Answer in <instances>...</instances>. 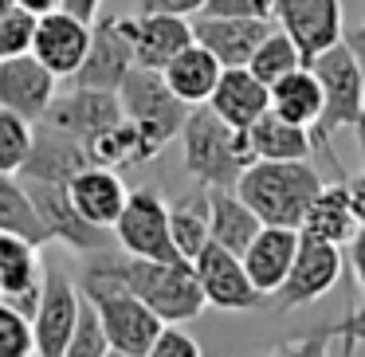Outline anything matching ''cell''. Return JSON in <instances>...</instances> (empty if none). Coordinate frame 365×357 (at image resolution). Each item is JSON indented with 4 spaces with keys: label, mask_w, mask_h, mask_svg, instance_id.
I'll list each match as a JSON object with an SVG mask.
<instances>
[{
    "label": "cell",
    "mask_w": 365,
    "mask_h": 357,
    "mask_svg": "<svg viewBox=\"0 0 365 357\" xmlns=\"http://www.w3.org/2000/svg\"><path fill=\"white\" fill-rule=\"evenodd\" d=\"M322 173L310 165V157L302 161H252L244 169V177L236 181V192L255 208L263 224H287L299 228L307 205L314 200V192L322 189Z\"/></svg>",
    "instance_id": "2"
},
{
    "label": "cell",
    "mask_w": 365,
    "mask_h": 357,
    "mask_svg": "<svg viewBox=\"0 0 365 357\" xmlns=\"http://www.w3.org/2000/svg\"><path fill=\"white\" fill-rule=\"evenodd\" d=\"M95 165L87 142L63 134V130H51L43 122H36L32 130V150H28L24 165H20V177H32V181H59L67 185L79 169Z\"/></svg>",
    "instance_id": "19"
},
{
    "label": "cell",
    "mask_w": 365,
    "mask_h": 357,
    "mask_svg": "<svg viewBox=\"0 0 365 357\" xmlns=\"http://www.w3.org/2000/svg\"><path fill=\"white\" fill-rule=\"evenodd\" d=\"M161 75H165L169 90H173L181 103L200 106V103H208V98H212L216 83H220V75H224V63L205 48V43L192 40L189 48L177 51V56L161 67Z\"/></svg>",
    "instance_id": "24"
},
{
    "label": "cell",
    "mask_w": 365,
    "mask_h": 357,
    "mask_svg": "<svg viewBox=\"0 0 365 357\" xmlns=\"http://www.w3.org/2000/svg\"><path fill=\"white\" fill-rule=\"evenodd\" d=\"M28 189V197H32L36 212H40V224L48 228V236L56 239V244H67L71 252L87 255V252H103V247H110V232L98 228V224H91L87 216L75 208L71 192H67V185L59 181H32V177H20Z\"/></svg>",
    "instance_id": "7"
},
{
    "label": "cell",
    "mask_w": 365,
    "mask_h": 357,
    "mask_svg": "<svg viewBox=\"0 0 365 357\" xmlns=\"http://www.w3.org/2000/svg\"><path fill=\"white\" fill-rule=\"evenodd\" d=\"M134 43H130L122 16H106L98 12L91 24V48L83 56L79 71L71 75L75 87H95V90H118L126 75L134 71Z\"/></svg>",
    "instance_id": "10"
},
{
    "label": "cell",
    "mask_w": 365,
    "mask_h": 357,
    "mask_svg": "<svg viewBox=\"0 0 365 357\" xmlns=\"http://www.w3.org/2000/svg\"><path fill=\"white\" fill-rule=\"evenodd\" d=\"M310 67H314L318 83H322V114L310 126V142H314V153H330V165H338V157H334V134L338 130H354V122L361 118L365 71H361V59L354 56V48L346 40L318 51L310 59Z\"/></svg>",
    "instance_id": "3"
},
{
    "label": "cell",
    "mask_w": 365,
    "mask_h": 357,
    "mask_svg": "<svg viewBox=\"0 0 365 357\" xmlns=\"http://www.w3.org/2000/svg\"><path fill=\"white\" fill-rule=\"evenodd\" d=\"M122 98L118 90H95V87H75L71 95L51 98V106L43 110V126L63 130V134L79 138V142H91L103 130H110L114 122H122Z\"/></svg>",
    "instance_id": "13"
},
{
    "label": "cell",
    "mask_w": 365,
    "mask_h": 357,
    "mask_svg": "<svg viewBox=\"0 0 365 357\" xmlns=\"http://www.w3.org/2000/svg\"><path fill=\"white\" fill-rule=\"evenodd\" d=\"M63 9L95 24V16H98V12H103V0H63Z\"/></svg>",
    "instance_id": "41"
},
{
    "label": "cell",
    "mask_w": 365,
    "mask_h": 357,
    "mask_svg": "<svg viewBox=\"0 0 365 357\" xmlns=\"http://www.w3.org/2000/svg\"><path fill=\"white\" fill-rule=\"evenodd\" d=\"M275 20L294 43H299L302 59H314L330 43L346 40V24H341V0H275Z\"/></svg>",
    "instance_id": "15"
},
{
    "label": "cell",
    "mask_w": 365,
    "mask_h": 357,
    "mask_svg": "<svg viewBox=\"0 0 365 357\" xmlns=\"http://www.w3.org/2000/svg\"><path fill=\"white\" fill-rule=\"evenodd\" d=\"M67 192H71L75 208H79L91 224H98V228H114V220H118V212L126 208V197H130L126 181H122L118 169H110V165L79 169V173L67 181Z\"/></svg>",
    "instance_id": "23"
},
{
    "label": "cell",
    "mask_w": 365,
    "mask_h": 357,
    "mask_svg": "<svg viewBox=\"0 0 365 357\" xmlns=\"http://www.w3.org/2000/svg\"><path fill=\"white\" fill-rule=\"evenodd\" d=\"M346 43L354 48V56L361 59V67H365V24H357L354 32H346Z\"/></svg>",
    "instance_id": "43"
},
{
    "label": "cell",
    "mask_w": 365,
    "mask_h": 357,
    "mask_svg": "<svg viewBox=\"0 0 365 357\" xmlns=\"http://www.w3.org/2000/svg\"><path fill=\"white\" fill-rule=\"evenodd\" d=\"M56 75L32 56V51H20V56H0V106H9L12 114L36 122L43 118V110L56 98Z\"/></svg>",
    "instance_id": "16"
},
{
    "label": "cell",
    "mask_w": 365,
    "mask_h": 357,
    "mask_svg": "<svg viewBox=\"0 0 365 357\" xmlns=\"http://www.w3.org/2000/svg\"><path fill=\"white\" fill-rule=\"evenodd\" d=\"M32 36H36V16L28 9H9L0 16V56H20L32 51Z\"/></svg>",
    "instance_id": "35"
},
{
    "label": "cell",
    "mask_w": 365,
    "mask_h": 357,
    "mask_svg": "<svg viewBox=\"0 0 365 357\" xmlns=\"http://www.w3.org/2000/svg\"><path fill=\"white\" fill-rule=\"evenodd\" d=\"M106 353H110V341H106L98 306L83 294V306H79V318H75V330H71L63 357H106Z\"/></svg>",
    "instance_id": "33"
},
{
    "label": "cell",
    "mask_w": 365,
    "mask_h": 357,
    "mask_svg": "<svg viewBox=\"0 0 365 357\" xmlns=\"http://www.w3.org/2000/svg\"><path fill=\"white\" fill-rule=\"evenodd\" d=\"M169 232H173V247L181 259H197L205 244L212 239V220H208V189L185 197L181 205L169 208Z\"/></svg>",
    "instance_id": "29"
},
{
    "label": "cell",
    "mask_w": 365,
    "mask_h": 357,
    "mask_svg": "<svg viewBox=\"0 0 365 357\" xmlns=\"http://www.w3.org/2000/svg\"><path fill=\"white\" fill-rule=\"evenodd\" d=\"M307 59H302V51H299V43L291 40V36L283 32V28H271L267 32V40L255 48V56H252V71L259 75L263 83H275V79H283V75H291L294 67H302Z\"/></svg>",
    "instance_id": "31"
},
{
    "label": "cell",
    "mask_w": 365,
    "mask_h": 357,
    "mask_svg": "<svg viewBox=\"0 0 365 357\" xmlns=\"http://www.w3.org/2000/svg\"><path fill=\"white\" fill-rule=\"evenodd\" d=\"M349 267H354L357 291L365 294V228H357V236L349 239Z\"/></svg>",
    "instance_id": "39"
},
{
    "label": "cell",
    "mask_w": 365,
    "mask_h": 357,
    "mask_svg": "<svg viewBox=\"0 0 365 357\" xmlns=\"http://www.w3.org/2000/svg\"><path fill=\"white\" fill-rule=\"evenodd\" d=\"M192 271H197V283L200 291H205V302L216 310H255L267 302V294L259 291V286L252 283V275H247L244 267V255L228 252L224 244H216V239H208L205 252L192 259Z\"/></svg>",
    "instance_id": "9"
},
{
    "label": "cell",
    "mask_w": 365,
    "mask_h": 357,
    "mask_svg": "<svg viewBox=\"0 0 365 357\" xmlns=\"http://www.w3.org/2000/svg\"><path fill=\"white\" fill-rule=\"evenodd\" d=\"M150 357H200V341L181 322H165L150 346Z\"/></svg>",
    "instance_id": "36"
},
{
    "label": "cell",
    "mask_w": 365,
    "mask_h": 357,
    "mask_svg": "<svg viewBox=\"0 0 365 357\" xmlns=\"http://www.w3.org/2000/svg\"><path fill=\"white\" fill-rule=\"evenodd\" d=\"M9 9H16V0H0V16H4Z\"/></svg>",
    "instance_id": "45"
},
{
    "label": "cell",
    "mask_w": 365,
    "mask_h": 357,
    "mask_svg": "<svg viewBox=\"0 0 365 357\" xmlns=\"http://www.w3.org/2000/svg\"><path fill=\"white\" fill-rule=\"evenodd\" d=\"M208 106H212L228 126L247 130L255 118H263V114L271 110V87L252 71V67H224Z\"/></svg>",
    "instance_id": "21"
},
{
    "label": "cell",
    "mask_w": 365,
    "mask_h": 357,
    "mask_svg": "<svg viewBox=\"0 0 365 357\" xmlns=\"http://www.w3.org/2000/svg\"><path fill=\"white\" fill-rule=\"evenodd\" d=\"M122 28L134 43V63L153 71H161L177 51L192 43V20L177 12H134V16H122Z\"/></svg>",
    "instance_id": "17"
},
{
    "label": "cell",
    "mask_w": 365,
    "mask_h": 357,
    "mask_svg": "<svg viewBox=\"0 0 365 357\" xmlns=\"http://www.w3.org/2000/svg\"><path fill=\"white\" fill-rule=\"evenodd\" d=\"M346 185H349V197H354V212H357V220H361V228H365V169L357 177H346Z\"/></svg>",
    "instance_id": "40"
},
{
    "label": "cell",
    "mask_w": 365,
    "mask_h": 357,
    "mask_svg": "<svg viewBox=\"0 0 365 357\" xmlns=\"http://www.w3.org/2000/svg\"><path fill=\"white\" fill-rule=\"evenodd\" d=\"M361 220L354 212V197H349V185L341 177L338 185H322L314 192V200L307 205L302 212V224L299 232L310 239H326V244H338V247H349V239L357 236Z\"/></svg>",
    "instance_id": "22"
},
{
    "label": "cell",
    "mask_w": 365,
    "mask_h": 357,
    "mask_svg": "<svg viewBox=\"0 0 365 357\" xmlns=\"http://www.w3.org/2000/svg\"><path fill=\"white\" fill-rule=\"evenodd\" d=\"M271 110L283 114V118L299 122V126H314L318 114H322V83H318L314 67L302 63L291 75L271 83Z\"/></svg>",
    "instance_id": "27"
},
{
    "label": "cell",
    "mask_w": 365,
    "mask_h": 357,
    "mask_svg": "<svg viewBox=\"0 0 365 357\" xmlns=\"http://www.w3.org/2000/svg\"><path fill=\"white\" fill-rule=\"evenodd\" d=\"M208 16H252V20H275V0H205Z\"/></svg>",
    "instance_id": "37"
},
{
    "label": "cell",
    "mask_w": 365,
    "mask_h": 357,
    "mask_svg": "<svg viewBox=\"0 0 365 357\" xmlns=\"http://www.w3.org/2000/svg\"><path fill=\"white\" fill-rule=\"evenodd\" d=\"M20 9H28L32 16H43V12H56V9H63V0H16Z\"/></svg>",
    "instance_id": "42"
},
{
    "label": "cell",
    "mask_w": 365,
    "mask_h": 357,
    "mask_svg": "<svg viewBox=\"0 0 365 357\" xmlns=\"http://www.w3.org/2000/svg\"><path fill=\"white\" fill-rule=\"evenodd\" d=\"M354 134H357V153H361V165H365V106H361V118L354 122Z\"/></svg>",
    "instance_id": "44"
},
{
    "label": "cell",
    "mask_w": 365,
    "mask_h": 357,
    "mask_svg": "<svg viewBox=\"0 0 365 357\" xmlns=\"http://www.w3.org/2000/svg\"><path fill=\"white\" fill-rule=\"evenodd\" d=\"M83 306V291L67 271L48 267L43 271V291H40V306L32 314V338H36V353L40 357H63L67 341H71L75 318Z\"/></svg>",
    "instance_id": "11"
},
{
    "label": "cell",
    "mask_w": 365,
    "mask_h": 357,
    "mask_svg": "<svg viewBox=\"0 0 365 357\" xmlns=\"http://www.w3.org/2000/svg\"><path fill=\"white\" fill-rule=\"evenodd\" d=\"M294 252H299V228H287V224H263L255 232V239L244 247L247 275L267 299H275V291L283 286L287 271L294 263Z\"/></svg>",
    "instance_id": "20"
},
{
    "label": "cell",
    "mask_w": 365,
    "mask_h": 357,
    "mask_svg": "<svg viewBox=\"0 0 365 357\" xmlns=\"http://www.w3.org/2000/svg\"><path fill=\"white\" fill-rule=\"evenodd\" d=\"M357 346H365V306L361 310H346L338 322L330 326H314V330L299 333V338L275 346V353H354Z\"/></svg>",
    "instance_id": "28"
},
{
    "label": "cell",
    "mask_w": 365,
    "mask_h": 357,
    "mask_svg": "<svg viewBox=\"0 0 365 357\" xmlns=\"http://www.w3.org/2000/svg\"><path fill=\"white\" fill-rule=\"evenodd\" d=\"M118 98H122V110L126 118L150 138L153 150H165L173 138H181V126L189 118V103L169 90L165 75L153 71V67H134L126 75V83L118 87Z\"/></svg>",
    "instance_id": "4"
},
{
    "label": "cell",
    "mask_w": 365,
    "mask_h": 357,
    "mask_svg": "<svg viewBox=\"0 0 365 357\" xmlns=\"http://www.w3.org/2000/svg\"><path fill=\"white\" fill-rule=\"evenodd\" d=\"M341 263H346V255H341L338 244L310 239L299 232V252H294V263H291V271H287L283 286L275 291V310L287 314V310L318 302L341 279Z\"/></svg>",
    "instance_id": "8"
},
{
    "label": "cell",
    "mask_w": 365,
    "mask_h": 357,
    "mask_svg": "<svg viewBox=\"0 0 365 357\" xmlns=\"http://www.w3.org/2000/svg\"><path fill=\"white\" fill-rule=\"evenodd\" d=\"M271 20H252V16H208L197 12L192 20V40L205 43L224 67H247L263 40L271 32Z\"/></svg>",
    "instance_id": "18"
},
{
    "label": "cell",
    "mask_w": 365,
    "mask_h": 357,
    "mask_svg": "<svg viewBox=\"0 0 365 357\" xmlns=\"http://www.w3.org/2000/svg\"><path fill=\"white\" fill-rule=\"evenodd\" d=\"M247 142H252L255 161H302L314 157V142H310V130L299 122L283 118V114L267 110L263 118H255L247 126Z\"/></svg>",
    "instance_id": "25"
},
{
    "label": "cell",
    "mask_w": 365,
    "mask_h": 357,
    "mask_svg": "<svg viewBox=\"0 0 365 357\" xmlns=\"http://www.w3.org/2000/svg\"><path fill=\"white\" fill-rule=\"evenodd\" d=\"M87 48H91V20L75 16V12H67V9L36 16L32 56L40 59L56 79H71V75L79 71Z\"/></svg>",
    "instance_id": "12"
},
{
    "label": "cell",
    "mask_w": 365,
    "mask_h": 357,
    "mask_svg": "<svg viewBox=\"0 0 365 357\" xmlns=\"http://www.w3.org/2000/svg\"><path fill=\"white\" fill-rule=\"evenodd\" d=\"M32 122L0 106V173H20L28 150H32Z\"/></svg>",
    "instance_id": "32"
},
{
    "label": "cell",
    "mask_w": 365,
    "mask_h": 357,
    "mask_svg": "<svg viewBox=\"0 0 365 357\" xmlns=\"http://www.w3.org/2000/svg\"><path fill=\"white\" fill-rule=\"evenodd\" d=\"M181 153L200 189H236L244 169L255 161L247 130L228 126L208 103L189 106V118L181 126Z\"/></svg>",
    "instance_id": "1"
},
{
    "label": "cell",
    "mask_w": 365,
    "mask_h": 357,
    "mask_svg": "<svg viewBox=\"0 0 365 357\" xmlns=\"http://www.w3.org/2000/svg\"><path fill=\"white\" fill-rule=\"evenodd\" d=\"M43 255L40 244H32L20 232L0 228V299L32 318L43 291Z\"/></svg>",
    "instance_id": "14"
},
{
    "label": "cell",
    "mask_w": 365,
    "mask_h": 357,
    "mask_svg": "<svg viewBox=\"0 0 365 357\" xmlns=\"http://www.w3.org/2000/svg\"><path fill=\"white\" fill-rule=\"evenodd\" d=\"M205 0H138V12H177V16H197Z\"/></svg>",
    "instance_id": "38"
},
{
    "label": "cell",
    "mask_w": 365,
    "mask_h": 357,
    "mask_svg": "<svg viewBox=\"0 0 365 357\" xmlns=\"http://www.w3.org/2000/svg\"><path fill=\"white\" fill-rule=\"evenodd\" d=\"M28 353H36L32 318L0 299V357H28Z\"/></svg>",
    "instance_id": "34"
},
{
    "label": "cell",
    "mask_w": 365,
    "mask_h": 357,
    "mask_svg": "<svg viewBox=\"0 0 365 357\" xmlns=\"http://www.w3.org/2000/svg\"><path fill=\"white\" fill-rule=\"evenodd\" d=\"M114 244L130 255L142 259H181L173 247V232H169V205L153 185L145 189H130L126 208L114 220Z\"/></svg>",
    "instance_id": "5"
},
{
    "label": "cell",
    "mask_w": 365,
    "mask_h": 357,
    "mask_svg": "<svg viewBox=\"0 0 365 357\" xmlns=\"http://www.w3.org/2000/svg\"><path fill=\"white\" fill-rule=\"evenodd\" d=\"M87 299L98 306L106 341H110V353L150 357L153 338H158V330L165 326V318H161L150 302H142L134 291H126V286H118V291H98V294H87Z\"/></svg>",
    "instance_id": "6"
},
{
    "label": "cell",
    "mask_w": 365,
    "mask_h": 357,
    "mask_svg": "<svg viewBox=\"0 0 365 357\" xmlns=\"http://www.w3.org/2000/svg\"><path fill=\"white\" fill-rule=\"evenodd\" d=\"M0 228L20 232V236H28L40 247L51 244V236L40 224V212H36V205H32V197H28L20 173H0Z\"/></svg>",
    "instance_id": "30"
},
{
    "label": "cell",
    "mask_w": 365,
    "mask_h": 357,
    "mask_svg": "<svg viewBox=\"0 0 365 357\" xmlns=\"http://www.w3.org/2000/svg\"><path fill=\"white\" fill-rule=\"evenodd\" d=\"M208 220H212V239L236 255H244V247L263 228L255 208L236 189H208Z\"/></svg>",
    "instance_id": "26"
}]
</instances>
